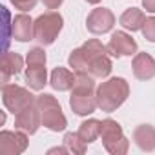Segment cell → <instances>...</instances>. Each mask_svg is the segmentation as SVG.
I'll list each match as a JSON object with an SVG mask.
<instances>
[{
    "mask_svg": "<svg viewBox=\"0 0 155 155\" xmlns=\"http://www.w3.org/2000/svg\"><path fill=\"white\" fill-rule=\"evenodd\" d=\"M62 144H64L66 150H68L69 153H73V155H84V153H86V142L81 139L79 133H73V131L66 133L64 139H62Z\"/></svg>",
    "mask_w": 155,
    "mask_h": 155,
    "instance_id": "obj_22",
    "label": "cell"
},
{
    "mask_svg": "<svg viewBox=\"0 0 155 155\" xmlns=\"http://www.w3.org/2000/svg\"><path fill=\"white\" fill-rule=\"evenodd\" d=\"M24 68V58L18 53L13 51H6L2 55V60H0V71H2V86L9 82V77L20 73Z\"/></svg>",
    "mask_w": 155,
    "mask_h": 155,
    "instance_id": "obj_13",
    "label": "cell"
},
{
    "mask_svg": "<svg viewBox=\"0 0 155 155\" xmlns=\"http://www.w3.org/2000/svg\"><path fill=\"white\" fill-rule=\"evenodd\" d=\"M113 69V64H111V58L108 55H102L99 58H95L90 68H88V73H91L95 79H106V77L111 73Z\"/></svg>",
    "mask_w": 155,
    "mask_h": 155,
    "instance_id": "obj_21",
    "label": "cell"
},
{
    "mask_svg": "<svg viewBox=\"0 0 155 155\" xmlns=\"http://www.w3.org/2000/svg\"><path fill=\"white\" fill-rule=\"evenodd\" d=\"M101 139L104 150L111 155H126L130 150V140L124 137L122 126L113 119H104L101 124Z\"/></svg>",
    "mask_w": 155,
    "mask_h": 155,
    "instance_id": "obj_5",
    "label": "cell"
},
{
    "mask_svg": "<svg viewBox=\"0 0 155 155\" xmlns=\"http://www.w3.org/2000/svg\"><path fill=\"white\" fill-rule=\"evenodd\" d=\"M53 153H60V155H66V153H69L68 150H66V146L62 144V146H57V148H51V150H48V155H53Z\"/></svg>",
    "mask_w": 155,
    "mask_h": 155,
    "instance_id": "obj_28",
    "label": "cell"
},
{
    "mask_svg": "<svg viewBox=\"0 0 155 155\" xmlns=\"http://www.w3.org/2000/svg\"><path fill=\"white\" fill-rule=\"evenodd\" d=\"M131 69L135 79L150 81L155 77V58L148 53H137L131 60Z\"/></svg>",
    "mask_w": 155,
    "mask_h": 155,
    "instance_id": "obj_11",
    "label": "cell"
},
{
    "mask_svg": "<svg viewBox=\"0 0 155 155\" xmlns=\"http://www.w3.org/2000/svg\"><path fill=\"white\" fill-rule=\"evenodd\" d=\"M9 2L20 11H31L37 6V0H9Z\"/></svg>",
    "mask_w": 155,
    "mask_h": 155,
    "instance_id": "obj_25",
    "label": "cell"
},
{
    "mask_svg": "<svg viewBox=\"0 0 155 155\" xmlns=\"http://www.w3.org/2000/svg\"><path fill=\"white\" fill-rule=\"evenodd\" d=\"M95 97H97L99 110L111 113L117 108H120L126 102V99L130 97V84L122 77H111V79H108L106 82H102L97 88Z\"/></svg>",
    "mask_w": 155,
    "mask_h": 155,
    "instance_id": "obj_1",
    "label": "cell"
},
{
    "mask_svg": "<svg viewBox=\"0 0 155 155\" xmlns=\"http://www.w3.org/2000/svg\"><path fill=\"white\" fill-rule=\"evenodd\" d=\"M140 31H142V37H144L148 42H155V17L146 18Z\"/></svg>",
    "mask_w": 155,
    "mask_h": 155,
    "instance_id": "obj_24",
    "label": "cell"
},
{
    "mask_svg": "<svg viewBox=\"0 0 155 155\" xmlns=\"http://www.w3.org/2000/svg\"><path fill=\"white\" fill-rule=\"evenodd\" d=\"M133 142L142 151L155 150V128L151 124H139L133 130Z\"/></svg>",
    "mask_w": 155,
    "mask_h": 155,
    "instance_id": "obj_15",
    "label": "cell"
},
{
    "mask_svg": "<svg viewBox=\"0 0 155 155\" xmlns=\"http://www.w3.org/2000/svg\"><path fill=\"white\" fill-rule=\"evenodd\" d=\"M86 2H88V4H99L101 0H86Z\"/></svg>",
    "mask_w": 155,
    "mask_h": 155,
    "instance_id": "obj_29",
    "label": "cell"
},
{
    "mask_svg": "<svg viewBox=\"0 0 155 155\" xmlns=\"http://www.w3.org/2000/svg\"><path fill=\"white\" fill-rule=\"evenodd\" d=\"M95 77L88 71H75V84L71 93H95Z\"/></svg>",
    "mask_w": 155,
    "mask_h": 155,
    "instance_id": "obj_19",
    "label": "cell"
},
{
    "mask_svg": "<svg viewBox=\"0 0 155 155\" xmlns=\"http://www.w3.org/2000/svg\"><path fill=\"white\" fill-rule=\"evenodd\" d=\"M113 26H115V15L108 8H95L86 18V28L93 35H104L111 31Z\"/></svg>",
    "mask_w": 155,
    "mask_h": 155,
    "instance_id": "obj_7",
    "label": "cell"
},
{
    "mask_svg": "<svg viewBox=\"0 0 155 155\" xmlns=\"http://www.w3.org/2000/svg\"><path fill=\"white\" fill-rule=\"evenodd\" d=\"M62 26L64 18L60 13L57 11L44 13L33 24V40H37L40 46H51L57 40L58 33L62 31Z\"/></svg>",
    "mask_w": 155,
    "mask_h": 155,
    "instance_id": "obj_3",
    "label": "cell"
},
{
    "mask_svg": "<svg viewBox=\"0 0 155 155\" xmlns=\"http://www.w3.org/2000/svg\"><path fill=\"white\" fill-rule=\"evenodd\" d=\"M69 106L77 115H81V117H88L99 108L95 93H71Z\"/></svg>",
    "mask_w": 155,
    "mask_h": 155,
    "instance_id": "obj_12",
    "label": "cell"
},
{
    "mask_svg": "<svg viewBox=\"0 0 155 155\" xmlns=\"http://www.w3.org/2000/svg\"><path fill=\"white\" fill-rule=\"evenodd\" d=\"M137 42L133 40L131 35H128L126 31H115L108 42V53L115 58L120 57H131L137 55Z\"/></svg>",
    "mask_w": 155,
    "mask_h": 155,
    "instance_id": "obj_9",
    "label": "cell"
},
{
    "mask_svg": "<svg viewBox=\"0 0 155 155\" xmlns=\"http://www.w3.org/2000/svg\"><path fill=\"white\" fill-rule=\"evenodd\" d=\"M142 8L148 13H155V0H142Z\"/></svg>",
    "mask_w": 155,
    "mask_h": 155,
    "instance_id": "obj_27",
    "label": "cell"
},
{
    "mask_svg": "<svg viewBox=\"0 0 155 155\" xmlns=\"http://www.w3.org/2000/svg\"><path fill=\"white\" fill-rule=\"evenodd\" d=\"M102 55H108V46H104L97 38H90L81 48H77L69 53L68 64L73 71H88L90 64Z\"/></svg>",
    "mask_w": 155,
    "mask_h": 155,
    "instance_id": "obj_4",
    "label": "cell"
},
{
    "mask_svg": "<svg viewBox=\"0 0 155 155\" xmlns=\"http://www.w3.org/2000/svg\"><path fill=\"white\" fill-rule=\"evenodd\" d=\"M46 51L42 48H31L28 51V57H26V62L28 64H46Z\"/></svg>",
    "mask_w": 155,
    "mask_h": 155,
    "instance_id": "obj_23",
    "label": "cell"
},
{
    "mask_svg": "<svg viewBox=\"0 0 155 155\" xmlns=\"http://www.w3.org/2000/svg\"><path fill=\"white\" fill-rule=\"evenodd\" d=\"M37 106L40 110V117H42V126L48 128L49 131H64L68 126V119L62 113V108L58 104V101L49 95V93H42L37 97Z\"/></svg>",
    "mask_w": 155,
    "mask_h": 155,
    "instance_id": "obj_2",
    "label": "cell"
},
{
    "mask_svg": "<svg viewBox=\"0 0 155 155\" xmlns=\"http://www.w3.org/2000/svg\"><path fill=\"white\" fill-rule=\"evenodd\" d=\"M101 124H102V120H97V119H88V120H84L81 126H79V133L81 135V139L86 142V144H91V142H95L99 137H101Z\"/></svg>",
    "mask_w": 155,
    "mask_h": 155,
    "instance_id": "obj_20",
    "label": "cell"
},
{
    "mask_svg": "<svg viewBox=\"0 0 155 155\" xmlns=\"http://www.w3.org/2000/svg\"><path fill=\"white\" fill-rule=\"evenodd\" d=\"M144 20H146V17H144L142 9H139V8H130V9H126V11L120 15V18H119L120 26H122L124 29H128V31H139V29H142Z\"/></svg>",
    "mask_w": 155,
    "mask_h": 155,
    "instance_id": "obj_18",
    "label": "cell"
},
{
    "mask_svg": "<svg viewBox=\"0 0 155 155\" xmlns=\"http://www.w3.org/2000/svg\"><path fill=\"white\" fill-rule=\"evenodd\" d=\"M64 0H42V4L48 8V9H58L62 6Z\"/></svg>",
    "mask_w": 155,
    "mask_h": 155,
    "instance_id": "obj_26",
    "label": "cell"
},
{
    "mask_svg": "<svg viewBox=\"0 0 155 155\" xmlns=\"http://www.w3.org/2000/svg\"><path fill=\"white\" fill-rule=\"evenodd\" d=\"M40 126H42V117H40V110H38L37 102L15 115V130L33 135V133H37V130Z\"/></svg>",
    "mask_w": 155,
    "mask_h": 155,
    "instance_id": "obj_10",
    "label": "cell"
},
{
    "mask_svg": "<svg viewBox=\"0 0 155 155\" xmlns=\"http://www.w3.org/2000/svg\"><path fill=\"white\" fill-rule=\"evenodd\" d=\"M2 101H4V106L8 108V111H11L13 115H17L22 110H26L28 106L35 104L37 102V97L29 90H26L22 86L4 84L2 86Z\"/></svg>",
    "mask_w": 155,
    "mask_h": 155,
    "instance_id": "obj_6",
    "label": "cell"
},
{
    "mask_svg": "<svg viewBox=\"0 0 155 155\" xmlns=\"http://www.w3.org/2000/svg\"><path fill=\"white\" fill-rule=\"evenodd\" d=\"M75 84V73L66 68H55L49 77V86L55 91H69Z\"/></svg>",
    "mask_w": 155,
    "mask_h": 155,
    "instance_id": "obj_16",
    "label": "cell"
},
{
    "mask_svg": "<svg viewBox=\"0 0 155 155\" xmlns=\"http://www.w3.org/2000/svg\"><path fill=\"white\" fill-rule=\"evenodd\" d=\"M33 24L35 20H31L29 15H17L13 18V24H11V33H13V38L18 40V42H29L33 40Z\"/></svg>",
    "mask_w": 155,
    "mask_h": 155,
    "instance_id": "obj_14",
    "label": "cell"
},
{
    "mask_svg": "<svg viewBox=\"0 0 155 155\" xmlns=\"http://www.w3.org/2000/svg\"><path fill=\"white\" fill-rule=\"evenodd\" d=\"M26 82L35 91L44 90V86L48 84L46 64H28V68H26Z\"/></svg>",
    "mask_w": 155,
    "mask_h": 155,
    "instance_id": "obj_17",
    "label": "cell"
},
{
    "mask_svg": "<svg viewBox=\"0 0 155 155\" xmlns=\"http://www.w3.org/2000/svg\"><path fill=\"white\" fill-rule=\"evenodd\" d=\"M29 140L28 133L17 130V131H0V153L4 155H20L26 151Z\"/></svg>",
    "mask_w": 155,
    "mask_h": 155,
    "instance_id": "obj_8",
    "label": "cell"
}]
</instances>
